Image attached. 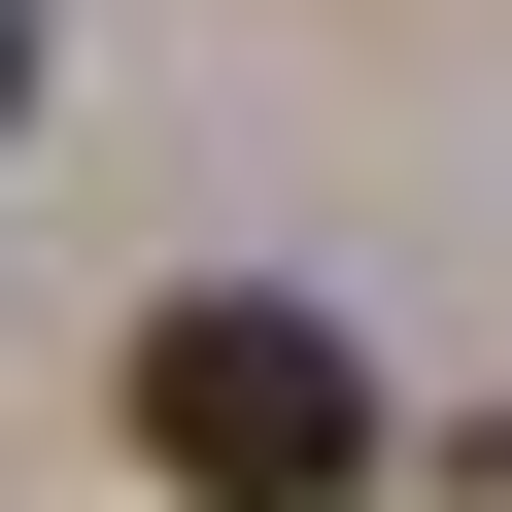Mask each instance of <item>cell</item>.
I'll return each mask as SVG.
<instances>
[{
  "mask_svg": "<svg viewBox=\"0 0 512 512\" xmlns=\"http://www.w3.org/2000/svg\"><path fill=\"white\" fill-rule=\"evenodd\" d=\"M137 478L171 512H376L410 410H376V342L308 274H205V308H137Z\"/></svg>",
  "mask_w": 512,
  "mask_h": 512,
  "instance_id": "1",
  "label": "cell"
},
{
  "mask_svg": "<svg viewBox=\"0 0 512 512\" xmlns=\"http://www.w3.org/2000/svg\"><path fill=\"white\" fill-rule=\"evenodd\" d=\"M444 512H512V410H478V444H444Z\"/></svg>",
  "mask_w": 512,
  "mask_h": 512,
  "instance_id": "2",
  "label": "cell"
},
{
  "mask_svg": "<svg viewBox=\"0 0 512 512\" xmlns=\"http://www.w3.org/2000/svg\"><path fill=\"white\" fill-rule=\"evenodd\" d=\"M0 137H35V0H0Z\"/></svg>",
  "mask_w": 512,
  "mask_h": 512,
  "instance_id": "3",
  "label": "cell"
}]
</instances>
